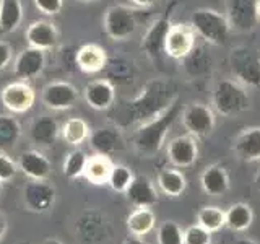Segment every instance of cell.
Listing matches in <instances>:
<instances>
[{
	"label": "cell",
	"mask_w": 260,
	"mask_h": 244,
	"mask_svg": "<svg viewBox=\"0 0 260 244\" xmlns=\"http://www.w3.org/2000/svg\"><path fill=\"white\" fill-rule=\"evenodd\" d=\"M166 157L171 165L179 169L190 168L199 158L197 138L189 134L171 138L166 143Z\"/></svg>",
	"instance_id": "11"
},
{
	"label": "cell",
	"mask_w": 260,
	"mask_h": 244,
	"mask_svg": "<svg viewBox=\"0 0 260 244\" xmlns=\"http://www.w3.org/2000/svg\"><path fill=\"white\" fill-rule=\"evenodd\" d=\"M122 244H148V242H146L143 238H140V236H128Z\"/></svg>",
	"instance_id": "44"
},
{
	"label": "cell",
	"mask_w": 260,
	"mask_h": 244,
	"mask_svg": "<svg viewBox=\"0 0 260 244\" xmlns=\"http://www.w3.org/2000/svg\"><path fill=\"white\" fill-rule=\"evenodd\" d=\"M200 186L210 197H223L230 191V174L219 165H210L202 171Z\"/></svg>",
	"instance_id": "23"
},
{
	"label": "cell",
	"mask_w": 260,
	"mask_h": 244,
	"mask_svg": "<svg viewBox=\"0 0 260 244\" xmlns=\"http://www.w3.org/2000/svg\"><path fill=\"white\" fill-rule=\"evenodd\" d=\"M190 26L197 38L203 39L210 46H224L231 36V26L224 13L213 8H197L190 15Z\"/></svg>",
	"instance_id": "4"
},
{
	"label": "cell",
	"mask_w": 260,
	"mask_h": 244,
	"mask_svg": "<svg viewBox=\"0 0 260 244\" xmlns=\"http://www.w3.org/2000/svg\"><path fill=\"white\" fill-rule=\"evenodd\" d=\"M55 202V187L44 181H32L24 186L23 189V203L29 211L35 214H44L54 205Z\"/></svg>",
	"instance_id": "13"
},
{
	"label": "cell",
	"mask_w": 260,
	"mask_h": 244,
	"mask_svg": "<svg viewBox=\"0 0 260 244\" xmlns=\"http://www.w3.org/2000/svg\"><path fill=\"white\" fill-rule=\"evenodd\" d=\"M89 134H91V130H89L88 122L81 117H70L60 127L62 140L70 146L81 145L89 138Z\"/></svg>",
	"instance_id": "30"
},
{
	"label": "cell",
	"mask_w": 260,
	"mask_h": 244,
	"mask_svg": "<svg viewBox=\"0 0 260 244\" xmlns=\"http://www.w3.org/2000/svg\"><path fill=\"white\" fill-rule=\"evenodd\" d=\"M224 16L233 31H254L260 23L257 0H226Z\"/></svg>",
	"instance_id": "8"
},
{
	"label": "cell",
	"mask_w": 260,
	"mask_h": 244,
	"mask_svg": "<svg viewBox=\"0 0 260 244\" xmlns=\"http://www.w3.org/2000/svg\"><path fill=\"white\" fill-rule=\"evenodd\" d=\"M35 5L43 15L54 16L62 12L63 0H35Z\"/></svg>",
	"instance_id": "40"
},
{
	"label": "cell",
	"mask_w": 260,
	"mask_h": 244,
	"mask_svg": "<svg viewBox=\"0 0 260 244\" xmlns=\"http://www.w3.org/2000/svg\"><path fill=\"white\" fill-rule=\"evenodd\" d=\"M0 195H2V182H0Z\"/></svg>",
	"instance_id": "50"
},
{
	"label": "cell",
	"mask_w": 260,
	"mask_h": 244,
	"mask_svg": "<svg viewBox=\"0 0 260 244\" xmlns=\"http://www.w3.org/2000/svg\"><path fill=\"white\" fill-rule=\"evenodd\" d=\"M75 65L83 73H98L108 67V54L100 44H85L75 52Z\"/></svg>",
	"instance_id": "21"
},
{
	"label": "cell",
	"mask_w": 260,
	"mask_h": 244,
	"mask_svg": "<svg viewBox=\"0 0 260 244\" xmlns=\"http://www.w3.org/2000/svg\"><path fill=\"white\" fill-rule=\"evenodd\" d=\"M46 67V52L36 47H26L18 54L13 64V73L18 80L36 78Z\"/></svg>",
	"instance_id": "16"
},
{
	"label": "cell",
	"mask_w": 260,
	"mask_h": 244,
	"mask_svg": "<svg viewBox=\"0 0 260 244\" xmlns=\"http://www.w3.org/2000/svg\"><path fill=\"white\" fill-rule=\"evenodd\" d=\"M182 127L195 138H205L213 134L216 126L215 111L205 103H189L181 112Z\"/></svg>",
	"instance_id": "7"
},
{
	"label": "cell",
	"mask_w": 260,
	"mask_h": 244,
	"mask_svg": "<svg viewBox=\"0 0 260 244\" xmlns=\"http://www.w3.org/2000/svg\"><path fill=\"white\" fill-rule=\"evenodd\" d=\"M0 101H2L4 108L12 114H23L35 106L36 92L28 81L16 80L2 88Z\"/></svg>",
	"instance_id": "9"
},
{
	"label": "cell",
	"mask_w": 260,
	"mask_h": 244,
	"mask_svg": "<svg viewBox=\"0 0 260 244\" xmlns=\"http://www.w3.org/2000/svg\"><path fill=\"white\" fill-rule=\"evenodd\" d=\"M83 98L89 108L96 111H106L116 101V86L111 80H93L85 86Z\"/></svg>",
	"instance_id": "18"
},
{
	"label": "cell",
	"mask_w": 260,
	"mask_h": 244,
	"mask_svg": "<svg viewBox=\"0 0 260 244\" xmlns=\"http://www.w3.org/2000/svg\"><path fill=\"white\" fill-rule=\"evenodd\" d=\"M16 173H18V163L7 151H0V182H10Z\"/></svg>",
	"instance_id": "39"
},
{
	"label": "cell",
	"mask_w": 260,
	"mask_h": 244,
	"mask_svg": "<svg viewBox=\"0 0 260 244\" xmlns=\"http://www.w3.org/2000/svg\"><path fill=\"white\" fill-rule=\"evenodd\" d=\"M211 109L223 117H234L246 112L250 108V95L247 86H244L234 78L218 80L210 96Z\"/></svg>",
	"instance_id": "3"
},
{
	"label": "cell",
	"mask_w": 260,
	"mask_h": 244,
	"mask_svg": "<svg viewBox=\"0 0 260 244\" xmlns=\"http://www.w3.org/2000/svg\"><path fill=\"white\" fill-rule=\"evenodd\" d=\"M21 137V126L13 116L0 114V151H7L18 143Z\"/></svg>",
	"instance_id": "33"
},
{
	"label": "cell",
	"mask_w": 260,
	"mask_h": 244,
	"mask_svg": "<svg viewBox=\"0 0 260 244\" xmlns=\"http://www.w3.org/2000/svg\"><path fill=\"white\" fill-rule=\"evenodd\" d=\"M78 2H85V4H88V2H96V0H78Z\"/></svg>",
	"instance_id": "48"
},
{
	"label": "cell",
	"mask_w": 260,
	"mask_h": 244,
	"mask_svg": "<svg viewBox=\"0 0 260 244\" xmlns=\"http://www.w3.org/2000/svg\"><path fill=\"white\" fill-rule=\"evenodd\" d=\"M7 231H8V222L4 214H0V242L4 241V238L7 236Z\"/></svg>",
	"instance_id": "42"
},
{
	"label": "cell",
	"mask_w": 260,
	"mask_h": 244,
	"mask_svg": "<svg viewBox=\"0 0 260 244\" xmlns=\"http://www.w3.org/2000/svg\"><path fill=\"white\" fill-rule=\"evenodd\" d=\"M234 244H260V242L255 239H250V238H239L234 241Z\"/></svg>",
	"instance_id": "45"
},
{
	"label": "cell",
	"mask_w": 260,
	"mask_h": 244,
	"mask_svg": "<svg viewBox=\"0 0 260 244\" xmlns=\"http://www.w3.org/2000/svg\"><path fill=\"white\" fill-rule=\"evenodd\" d=\"M254 222V211H252L249 203L238 202L224 211V223L233 231L242 233L250 228Z\"/></svg>",
	"instance_id": "28"
},
{
	"label": "cell",
	"mask_w": 260,
	"mask_h": 244,
	"mask_svg": "<svg viewBox=\"0 0 260 244\" xmlns=\"http://www.w3.org/2000/svg\"><path fill=\"white\" fill-rule=\"evenodd\" d=\"M182 112V104L173 103L169 108L161 112L159 116L153 117L150 120L143 122L138 126V129L134 134V148L135 151L140 155L142 158H153L161 151V148L168 142V135L171 132V129L176 124L177 119H181Z\"/></svg>",
	"instance_id": "2"
},
{
	"label": "cell",
	"mask_w": 260,
	"mask_h": 244,
	"mask_svg": "<svg viewBox=\"0 0 260 244\" xmlns=\"http://www.w3.org/2000/svg\"><path fill=\"white\" fill-rule=\"evenodd\" d=\"M88 155L80 150L75 148L72 150L67 157L63 160V165H62V171H63V176L69 177V179H78L83 176L85 173V168H86V163H88Z\"/></svg>",
	"instance_id": "35"
},
{
	"label": "cell",
	"mask_w": 260,
	"mask_h": 244,
	"mask_svg": "<svg viewBox=\"0 0 260 244\" xmlns=\"http://www.w3.org/2000/svg\"><path fill=\"white\" fill-rule=\"evenodd\" d=\"M197 223L203 226L210 233H216L221 230L224 223V210H221L216 205H203L197 211Z\"/></svg>",
	"instance_id": "34"
},
{
	"label": "cell",
	"mask_w": 260,
	"mask_h": 244,
	"mask_svg": "<svg viewBox=\"0 0 260 244\" xmlns=\"http://www.w3.org/2000/svg\"><path fill=\"white\" fill-rule=\"evenodd\" d=\"M18 169L21 173L32 179V181H44L52 173V165L44 153L38 150H26L18 158Z\"/></svg>",
	"instance_id": "20"
},
{
	"label": "cell",
	"mask_w": 260,
	"mask_h": 244,
	"mask_svg": "<svg viewBox=\"0 0 260 244\" xmlns=\"http://www.w3.org/2000/svg\"><path fill=\"white\" fill-rule=\"evenodd\" d=\"M23 21L21 0H0V29L12 33Z\"/></svg>",
	"instance_id": "32"
},
{
	"label": "cell",
	"mask_w": 260,
	"mask_h": 244,
	"mask_svg": "<svg viewBox=\"0 0 260 244\" xmlns=\"http://www.w3.org/2000/svg\"><path fill=\"white\" fill-rule=\"evenodd\" d=\"M257 5H258V18H260V0H257Z\"/></svg>",
	"instance_id": "49"
},
{
	"label": "cell",
	"mask_w": 260,
	"mask_h": 244,
	"mask_svg": "<svg viewBox=\"0 0 260 244\" xmlns=\"http://www.w3.org/2000/svg\"><path fill=\"white\" fill-rule=\"evenodd\" d=\"M78 96V89L70 81H52L44 86L43 93H41V101L47 109L65 111L75 106Z\"/></svg>",
	"instance_id": "12"
},
{
	"label": "cell",
	"mask_w": 260,
	"mask_h": 244,
	"mask_svg": "<svg viewBox=\"0 0 260 244\" xmlns=\"http://www.w3.org/2000/svg\"><path fill=\"white\" fill-rule=\"evenodd\" d=\"M184 244H211V233L203 226L190 225L184 230Z\"/></svg>",
	"instance_id": "38"
},
{
	"label": "cell",
	"mask_w": 260,
	"mask_h": 244,
	"mask_svg": "<svg viewBox=\"0 0 260 244\" xmlns=\"http://www.w3.org/2000/svg\"><path fill=\"white\" fill-rule=\"evenodd\" d=\"M89 146L94 153L100 155H112L122 146V135L117 127H103L96 129L89 134Z\"/></svg>",
	"instance_id": "24"
},
{
	"label": "cell",
	"mask_w": 260,
	"mask_h": 244,
	"mask_svg": "<svg viewBox=\"0 0 260 244\" xmlns=\"http://www.w3.org/2000/svg\"><path fill=\"white\" fill-rule=\"evenodd\" d=\"M12 57H13L12 46L5 43V41H0V72L8 67V64L12 62Z\"/></svg>",
	"instance_id": "41"
},
{
	"label": "cell",
	"mask_w": 260,
	"mask_h": 244,
	"mask_svg": "<svg viewBox=\"0 0 260 244\" xmlns=\"http://www.w3.org/2000/svg\"><path fill=\"white\" fill-rule=\"evenodd\" d=\"M154 225H156V215H154V211L151 208H143V207L130 211L125 220V226L128 233L132 236H140V238L153 231Z\"/></svg>",
	"instance_id": "27"
},
{
	"label": "cell",
	"mask_w": 260,
	"mask_h": 244,
	"mask_svg": "<svg viewBox=\"0 0 260 244\" xmlns=\"http://www.w3.org/2000/svg\"><path fill=\"white\" fill-rule=\"evenodd\" d=\"M184 230L181 225L173 222V220H166L162 222L156 230V241L158 244H184Z\"/></svg>",
	"instance_id": "37"
},
{
	"label": "cell",
	"mask_w": 260,
	"mask_h": 244,
	"mask_svg": "<svg viewBox=\"0 0 260 244\" xmlns=\"http://www.w3.org/2000/svg\"><path fill=\"white\" fill-rule=\"evenodd\" d=\"M125 197L135 208H153L159 200L156 186L153 184L148 176L143 174L134 176V181L130 182L128 189L125 191Z\"/></svg>",
	"instance_id": "17"
},
{
	"label": "cell",
	"mask_w": 260,
	"mask_h": 244,
	"mask_svg": "<svg viewBox=\"0 0 260 244\" xmlns=\"http://www.w3.org/2000/svg\"><path fill=\"white\" fill-rule=\"evenodd\" d=\"M197 44V35L190 23H173L165 39V54L174 60H182Z\"/></svg>",
	"instance_id": "10"
},
{
	"label": "cell",
	"mask_w": 260,
	"mask_h": 244,
	"mask_svg": "<svg viewBox=\"0 0 260 244\" xmlns=\"http://www.w3.org/2000/svg\"><path fill=\"white\" fill-rule=\"evenodd\" d=\"M182 62V72L187 80H207L213 73L215 60L205 46L195 44V47L187 54Z\"/></svg>",
	"instance_id": "15"
},
{
	"label": "cell",
	"mask_w": 260,
	"mask_h": 244,
	"mask_svg": "<svg viewBox=\"0 0 260 244\" xmlns=\"http://www.w3.org/2000/svg\"><path fill=\"white\" fill-rule=\"evenodd\" d=\"M132 181H134L132 169L125 165H114L109 174V179H108V186L114 192L125 194V191L128 189V186Z\"/></svg>",
	"instance_id": "36"
},
{
	"label": "cell",
	"mask_w": 260,
	"mask_h": 244,
	"mask_svg": "<svg viewBox=\"0 0 260 244\" xmlns=\"http://www.w3.org/2000/svg\"><path fill=\"white\" fill-rule=\"evenodd\" d=\"M29 134L32 142H36L39 145H51L57 140V137L60 134V127L57 124V120L54 117H38L31 124Z\"/></svg>",
	"instance_id": "29"
},
{
	"label": "cell",
	"mask_w": 260,
	"mask_h": 244,
	"mask_svg": "<svg viewBox=\"0 0 260 244\" xmlns=\"http://www.w3.org/2000/svg\"><path fill=\"white\" fill-rule=\"evenodd\" d=\"M112 166H114V163L111 161V158L108 157V155L94 153L93 157L88 158L83 176L91 184H96V186L108 184V179H109V174L112 171Z\"/></svg>",
	"instance_id": "26"
},
{
	"label": "cell",
	"mask_w": 260,
	"mask_h": 244,
	"mask_svg": "<svg viewBox=\"0 0 260 244\" xmlns=\"http://www.w3.org/2000/svg\"><path fill=\"white\" fill-rule=\"evenodd\" d=\"M231 151L241 161H260V126L247 127L236 135L231 145Z\"/></svg>",
	"instance_id": "19"
},
{
	"label": "cell",
	"mask_w": 260,
	"mask_h": 244,
	"mask_svg": "<svg viewBox=\"0 0 260 244\" xmlns=\"http://www.w3.org/2000/svg\"><path fill=\"white\" fill-rule=\"evenodd\" d=\"M254 182H255V187H257V191L260 192V168H258V171H257V173H255Z\"/></svg>",
	"instance_id": "46"
},
{
	"label": "cell",
	"mask_w": 260,
	"mask_h": 244,
	"mask_svg": "<svg viewBox=\"0 0 260 244\" xmlns=\"http://www.w3.org/2000/svg\"><path fill=\"white\" fill-rule=\"evenodd\" d=\"M179 100L177 88L171 81L154 78L146 83L142 92L132 101L125 103L120 109L119 119H124L122 126L128 124H143L153 117L165 112L171 104Z\"/></svg>",
	"instance_id": "1"
},
{
	"label": "cell",
	"mask_w": 260,
	"mask_h": 244,
	"mask_svg": "<svg viewBox=\"0 0 260 244\" xmlns=\"http://www.w3.org/2000/svg\"><path fill=\"white\" fill-rule=\"evenodd\" d=\"M171 24H173L171 23V15L169 12H166V15H162L156 21H153L145 33L140 47L153 62H158L161 55L165 54V39Z\"/></svg>",
	"instance_id": "14"
},
{
	"label": "cell",
	"mask_w": 260,
	"mask_h": 244,
	"mask_svg": "<svg viewBox=\"0 0 260 244\" xmlns=\"http://www.w3.org/2000/svg\"><path fill=\"white\" fill-rule=\"evenodd\" d=\"M230 69L234 80L247 88L260 86V52L250 46H236L230 52Z\"/></svg>",
	"instance_id": "5"
},
{
	"label": "cell",
	"mask_w": 260,
	"mask_h": 244,
	"mask_svg": "<svg viewBox=\"0 0 260 244\" xmlns=\"http://www.w3.org/2000/svg\"><path fill=\"white\" fill-rule=\"evenodd\" d=\"M24 36H26V41L31 47L41 49L44 52L54 49L57 46V41H59V33H57L55 26L44 20L32 21L26 28Z\"/></svg>",
	"instance_id": "22"
},
{
	"label": "cell",
	"mask_w": 260,
	"mask_h": 244,
	"mask_svg": "<svg viewBox=\"0 0 260 244\" xmlns=\"http://www.w3.org/2000/svg\"><path fill=\"white\" fill-rule=\"evenodd\" d=\"M43 244H63L60 239H55V238H49V239H46Z\"/></svg>",
	"instance_id": "47"
},
{
	"label": "cell",
	"mask_w": 260,
	"mask_h": 244,
	"mask_svg": "<svg viewBox=\"0 0 260 244\" xmlns=\"http://www.w3.org/2000/svg\"><path fill=\"white\" fill-rule=\"evenodd\" d=\"M135 7H138V8H150V7H153L154 4L158 2V0H130Z\"/></svg>",
	"instance_id": "43"
},
{
	"label": "cell",
	"mask_w": 260,
	"mask_h": 244,
	"mask_svg": "<svg viewBox=\"0 0 260 244\" xmlns=\"http://www.w3.org/2000/svg\"><path fill=\"white\" fill-rule=\"evenodd\" d=\"M103 26L112 41H127L138 29L137 10L127 5H112L104 13Z\"/></svg>",
	"instance_id": "6"
},
{
	"label": "cell",
	"mask_w": 260,
	"mask_h": 244,
	"mask_svg": "<svg viewBox=\"0 0 260 244\" xmlns=\"http://www.w3.org/2000/svg\"><path fill=\"white\" fill-rule=\"evenodd\" d=\"M158 187L159 191L171 199H177L187 189V179L179 168H165L158 174Z\"/></svg>",
	"instance_id": "25"
},
{
	"label": "cell",
	"mask_w": 260,
	"mask_h": 244,
	"mask_svg": "<svg viewBox=\"0 0 260 244\" xmlns=\"http://www.w3.org/2000/svg\"><path fill=\"white\" fill-rule=\"evenodd\" d=\"M106 220L101 215L96 214H86L85 217H81V220L78 222L77 228H80V236L83 239H86V242H96L106 238Z\"/></svg>",
	"instance_id": "31"
}]
</instances>
